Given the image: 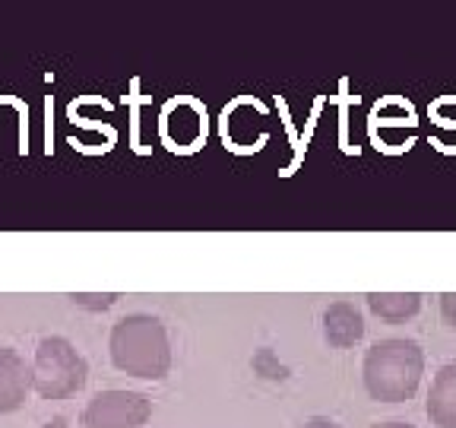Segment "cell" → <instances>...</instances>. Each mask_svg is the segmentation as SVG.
<instances>
[{
	"instance_id": "277c9868",
	"label": "cell",
	"mask_w": 456,
	"mask_h": 428,
	"mask_svg": "<svg viewBox=\"0 0 456 428\" xmlns=\"http://www.w3.org/2000/svg\"><path fill=\"white\" fill-rule=\"evenodd\" d=\"M152 416V399L140 391L108 387L86 403L79 425L83 428H142Z\"/></svg>"
},
{
	"instance_id": "7a4b0ae2",
	"label": "cell",
	"mask_w": 456,
	"mask_h": 428,
	"mask_svg": "<svg viewBox=\"0 0 456 428\" xmlns=\"http://www.w3.org/2000/svg\"><path fill=\"white\" fill-rule=\"evenodd\" d=\"M425 374V350L415 340H380L364 352V391L378 403H406L415 397Z\"/></svg>"
},
{
	"instance_id": "52a82bcc",
	"label": "cell",
	"mask_w": 456,
	"mask_h": 428,
	"mask_svg": "<svg viewBox=\"0 0 456 428\" xmlns=\"http://www.w3.org/2000/svg\"><path fill=\"white\" fill-rule=\"evenodd\" d=\"M323 333H327V342L336 346V350H349L364 336V321L358 314L355 305L349 301H336V305L327 308L323 314Z\"/></svg>"
},
{
	"instance_id": "7c38bea8",
	"label": "cell",
	"mask_w": 456,
	"mask_h": 428,
	"mask_svg": "<svg viewBox=\"0 0 456 428\" xmlns=\"http://www.w3.org/2000/svg\"><path fill=\"white\" fill-rule=\"evenodd\" d=\"M374 428H415L412 422H403V419H393V422H378Z\"/></svg>"
},
{
	"instance_id": "8992f818",
	"label": "cell",
	"mask_w": 456,
	"mask_h": 428,
	"mask_svg": "<svg viewBox=\"0 0 456 428\" xmlns=\"http://www.w3.org/2000/svg\"><path fill=\"white\" fill-rule=\"evenodd\" d=\"M425 413L435 428H456V362L437 368L425 399Z\"/></svg>"
},
{
	"instance_id": "ba28073f",
	"label": "cell",
	"mask_w": 456,
	"mask_h": 428,
	"mask_svg": "<svg viewBox=\"0 0 456 428\" xmlns=\"http://www.w3.org/2000/svg\"><path fill=\"white\" fill-rule=\"evenodd\" d=\"M368 308L378 314L380 321L399 324V321H406V317H415V314H419L421 295L419 292H370Z\"/></svg>"
},
{
	"instance_id": "5b68a950",
	"label": "cell",
	"mask_w": 456,
	"mask_h": 428,
	"mask_svg": "<svg viewBox=\"0 0 456 428\" xmlns=\"http://www.w3.org/2000/svg\"><path fill=\"white\" fill-rule=\"evenodd\" d=\"M32 393V365L10 346H0V416L16 413Z\"/></svg>"
},
{
	"instance_id": "3957f363",
	"label": "cell",
	"mask_w": 456,
	"mask_h": 428,
	"mask_svg": "<svg viewBox=\"0 0 456 428\" xmlns=\"http://www.w3.org/2000/svg\"><path fill=\"white\" fill-rule=\"evenodd\" d=\"M89 381V362L67 336H45L32 356V391L42 399H67Z\"/></svg>"
},
{
	"instance_id": "9c48e42d",
	"label": "cell",
	"mask_w": 456,
	"mask_h": 428,
	"mask_svg": "<svg viewBox=\"0 0 456 428\" xmlns=\"http://www.w3.org/2000/svg\"><path fill=\"white\" fill-rule=\"evenodd\" d=\"M70 299H73V305L86 308V311H105V308H111L114 301H118V295H114V292H105V295H86V292H79V295H70Z\"/></svg>"
},
{
	"instance_id": "6da1fadb",
	"label": "cell",
	"mask_w": 456,
	"mask_h": 428,
	"mask_svg": "<svg viewBox=\"0 0 456 428\" xmlns=\"http://www.w3.org/2000/svg\"><path fill=\"white\" fill-rule=\"evenodd\" d=\"M111 365L130 378L162 381L171 371V340L156 314H127L108 333Z\"/></svg>"
},
{
	"instance_id": "8fae6325",
	"label": "cell",
	"mask_w": 456,
	"mask_h": 428,
	"mask_svg": "<svg viewBox=\"0 0 456 428\" xmlns=\"http://www.w3.org/2000/svg\"><path fill=\"white\" fill-rule=\"evenodd\" d=\"M301 428H339L333 419H323V416H314V419H307Z\"/></svg>"
},
{
	"instance_id": "4fadbf2b",
	"label": "cell",
	"mask_w": 456,
	"mask_h": 428,
	"mask_svg": "<svg viewBox=\"0 0 456 428\" xmlns=\"http://www.w3.org/2000/svg\"><path fill=\"white\" fill-rule=\"evenodd\" d=\"M42 428H67V419H64V416H54V419H48Z\"/></svg>"
},
{
	"instance_id": "30bf717a",
	"label": "cell",
	"mask_w": 456,
	"mask_h": 428,
	"mask_svg": "<svg viewBox=\"0 0 456 428\" xmlns=\"http://www.w3.org/2000/svg\"><path fill=\"white\" fill-rule=\"evenodd\" d=\"M441 317L450 330H456V292L441 295Z\"/></svg>"
}]
</instances>
